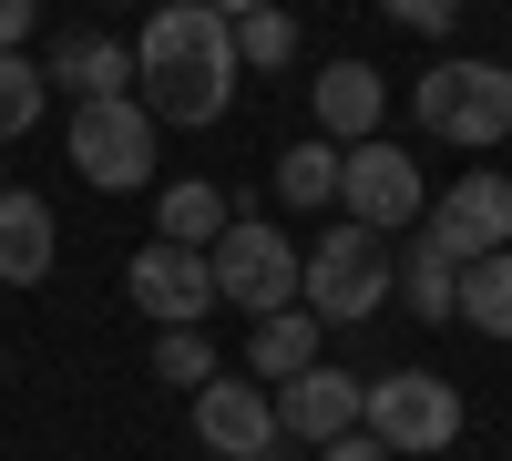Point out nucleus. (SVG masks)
Instances as JSON below:
<instances>
[{"mask_svg": "<svg viewBox=\"0 0 512 461\" xmlns=\"http://www.w3.org/2000/svg\"><path fill=\"white\" fill-rule=\"evenodd\" d=\"M236 21H216L205 0H164V11L134 31V103L154 123H175V134H205V123H226L236 103Z\"/></svg>", "mask_w": 512, "mask_h": 461, "instance_id": "obj_1", "label": "nucleus"}, {"mask_svg": "<svg viewBox=\"0 0 512 461\" xmlns=\"http://www.w3.org/2000/svg\"><path fill=\"white\" fill-rule=\"evenodd\" d=\"M297 308H308L318 328H359V318H379V308H390V236H369V226L338 216L308 257H297Z\"/></svg>", "mask_w": 512, "mask_h": 461, "instance_id": "obj_2", "label": "nucleus"}, {"mask_svg": "<svg viewBox=\"0 0 512 461\" xmlns=\"http://www.w3.org/2000/svg\"><path fill=\"white\" fill-rule=\"evenodd\" d=\"M410 113H420V134H441L461 154L512 144V72L502 62H431L410 82Z\"/></svg>", "mask_w": 512, "mask_h": 461, "instance_id": "obj_3", "label": "nucleus"}, {"mask_svg": "<svg viewBox=\"0 0 512 461\" xmlns=\"http://www.w3.org/2000/svg\"><path fill=\"white\" fill-rule=\"evenodd\" d=\"M72 175L82 185H103V195H144L154 185V154H164V123L134 103V93H113V103H72Z\"/></svg>", "mask_w": 512, "mask_h": 461, "instance_id": "obj_4", "label": "nucleus"}, {"mask_svg": "<svg viewBox=\"0 0 512 461\" xmlns=\"http://www.w3.org/2000/svg\"><path fill=\"white\" fill-rule=\"evenodd\" d=\"M359 431L379 451H451L461 441V390L441 369H390V380H359Z\"/></svg>", "mask_w": 512, "mask_h": 461, "instance_id": "obj_5", "label": "nucleus"}, {"mask_svg": "<svg viewBox=\"0 0 512 461\" xmlns=\"http://www.w3.org/2000/svg\"><path fill=\"white\" fill-rule=\"evenodd\" d=\"M205 277H216V308H246V318L297 308V246L267 216H236L216 246H205Z\"/></svg>", "mask_w": 512, "mask_h": 461, "instance_id": "obj_6", "label": "nucleus"}, {"mask_svg": "<svg viewBox=\"0 0 512 461\" xmlns=\"http://www.w3.org/2000/svg\"><path fill=\"white\" fill-rule=\"evenodd\" d=\"M338 205H349V226H369V236H410L431 216V185H420V164L390 134H369V144L338 154Z\"/></svg>", "mask_w": 512, "mask_h": 461, "instance_id": "obj_7", "label": "nucleus"}, {"mask_svg": "<svg viewBox=\"0 0 512 461\" xmlns=\"http://www.w3.org/2000/svg\"><path fill=\"white\" fill-rule=\"evenodd\" d=\"M420 236H431L451 267H472V257H502V246H512V175H482V164H472L461 185H441V195H431Z\"/></svg>", "mask_w": 512, "mask_h": 461, "instance_id": "obj_8", "label": "nucleus"}, {"mask_svg": "<svg viewBox=\"0 0 512 461\" xmlns=\"http://www.w3.org/2000/svg\"><path fill=\"white\" fill-rule=\"evenodd\" d=\"M123 287H134V308L154 318V328H205L216 318V277H205V257L195 246H134V267H123Z\"/></svg>", "mask_w": 512, "mask_h": 461, "instance_id": "obj_9", "label": "nucleus"}, {"mask_svg": "<svg viewBox=\"0 0 512 461\" xmlns=\"http://www.w3.org/2000/svg\"><path fill=\"white\" fill-rule=\"evenodd\" d=\"M267 410H277V441L328 451V441H349V431H359V380L318 359V369H297V380H277V390H267Z\"/></svg>", "mask_w": 512, "mask_h": 461, "instance_id": "obj_10", "label": "nucleus"}, {"mask_svg": "<svg viewBox=\"0 0 512 461\" xmlns=\"http://www.w3.org/2000/svg\"><path fill=\"white\" fill-rule=\"evenodd\" d=\"M195 441H205V461H256L277 441L267 390H256V380H205L195 390Z\"/></svg>", "mask_w": 512, "mask_h": 461, "instance_id": "obj_11", "label": "nucleus"}, {"mask_svg": "<svg viewBox=\"0 0 512 461\" xmlns=\"http://www.w3.org/2000/svg\"><path fill=\"white\" fill-rule=\"evenodd\" d=\"M308 113H318V144H369L379 134V113H390V82H379L369 62H328L318 72V93H308Z\"/></svg>", "mask_w": 512, "mask_h": 461, "instance_id": "obj_12", "label": "nucleus"}, {"mask_svg": "<svg viewBox=\"0 0 512 461\" xmlns=\"http://www.w3.org/2000/svg\"><path fill=\"white\" fill-rule=\"evenodd\" d=\"M41 82H52V93H72V103H113V93H134V41H113V31H72V41H52Z\"/></svg>", "mask_w": 512, "mask_h": 461, "instance_id": "obj_13", "label": "nucleus"}, {"mask_svg": "<svg viewBox=\"0 0 512 461\" xmlns=\"http://www.w3.org/2000/svg\"><path fill=\"white\" fill-rule=\"evenodd\" d=\"M62 257V216L21 185H0V287H41Z\"/></svg>", "mask_w": 512, "mask_h": 461, "instance_id": "obj_14", "label": "nucleus"}, {"mask_svg": "<svg viewBox=\"0 0 512 461\" xmlns=\"http://www.w3.org/2000/svg\"><path fill=\"white\" fill-rule=\"evenodd\" d=\"M297 369H318V318H308V308L256 318V339H246V380L277 390V380H297Z\"/></svg>", "mask_w": 512, "mask_h": 461, "instance_id": "obj_15", "label": "nucleus"}, {"mask_svg": "<svg viewBox=\"0 0 512 461\" xmlns=\"http://www.w3.org/2000/svg\"><path fill=\"white\" fill-rule=\"evenodd\" d=\"M226 226H236V216H226V185H205V175H185V185L154 195V236H164V246H195V257H205Z\"/></svg>", "mask_w": 512, "mask_h": 461, "instance_id": "obj_16", "label": "nucleus"}, {"mask_svg": "<svg viewBox=\"0 0 512 461\" xmlns=\"http://www.w3.org/2000/svg\"><path fill=\"white\" fill-rule=\"evenodd\" d=\"M390 287H400V308H410V318H451L461 267H451V257H441V246L420 236V226H410V236H400V257H390Z\"/></svg>", "mask_w": 512, "mask_h": 461, "instance_id": "obj_17", "label": "nucleus"}, {"mask_svg": "<svg viewBox=\"0 0 512 461\" xmlns=\"http://www.w3.org/2000/svg\"><path fill=\"white\" fill-rule=\"evenodd\" d=\"M451 318H472L482 339H512V246H502V257H472V267H461Z\"/></svg>", "mask_w": 512, "mask_h": 461, "instance_id": "obj_18", "label": "nucleus"}, {"mask_svg": "<svg viewBox=\"0 0 512 461\" xmlns=\"http://www.w3.org/2000/svg\"><path fill=\"white\" fill-rule=\"evenodd\" d=\"M277 195H287V205H338V144H318V134L287 144V154H277Z\"/></svg>", "mask_w": 512, "mask_h": 461, "instance_id": "obj_19", "label": "nucleus"}, {"mask_svg": "<svg viewBox=\"0 0 512 461\" xmlns=\"http://www.w3.org/2000/svg\"><path fill=\"white\" fill-rule=\"evenodd\" d=\"M41 103H52L41 62H31V52H0V144H21L31 123H41Z\"/></svg>", "mask_w": 512, "mask_h": 461, "instance_id": "obj_20", "label": "nucleus"}, {"mask_svg": "<svg viewBox=\"0 0 512 461\" xmlns=\"http://www.w3.org/2000/svg\"><path fill=\"white\" fill-rule=\"evenodd\" d=\"M154 380L164 390H205V380H226V359L205 349V328H164L154 339Z\"/></svg>", "mask_w": 512, "mask_h": 461, "instance_id": "obj_21", "label": "nucleus"}, {"mask_svg": "<svg viewBox=\"0 0 512 461\" xmlns=\"http://www.w3.org/2000/svg\"><path fill=\"white\" fill-rule=\"evenodd\" d=\"M236 62H246V72H287V62H297V21L277 11V0L236 21Z\"/></svg>", "mask_w": 512, "mask_h": 461, "instance_id": "obj_22", "label": "nucleus"}, {"mask_svg": "<svg viewBox=\"0 0 512 461\" xmlns=\"http://www.w3.org/2000/svg\"><path fill=\"white\" fill-rule=\"evenodd\" d=\"M379 11H390L400 31H451V21H461V0H379Z\"/></svg>", "mask_w": 512, "mask_h": 461, "instance_id": "obj_23", "label": "nucleus"}, {"mask_svg": "<svg viewBox=\"0 0 512 461\" xmlns=\"http://www.w3.org/2000/svg\"><path fill=\"white\" fill-rule=\"evenodd\" d=\"M31 31H41V0H0V52H21Z\"/></svg>", "mask_w": 512, "mask_h": 461, "instance_id": "obj_24", "label": "nucleus"}, {"mask_svg": "<svg viewBox=\"0 0 512 461\" xmlns=\"http://www.w3.org/2000/svg\"><path fill=\"white\" fill-rule=\"evenodd\" d=\"M308 461H390V451H379L369 431H349V441H328V451H308Z\"/></svg>", "mask_w": 512, "mask_h": 461, "instance_id": "obj_25", "label": "nucleus"}, {"mask_svg": "<svg viewBox=\"0 0 512 461\" xmlns=\"http://www.w3.org/2000/svg\"><path fill=\"white\" fill-rule=\"evenodd\" d=\"M205 11H216V21H246V11H267V0H205Z\"/></svg>", "mask_w": 512, "mask_h": 461, "instance_id": "obj_26", "label": "nucleus"}, {"mask_svg": "<svg viewBox=\"0 0 512 461\" xmlns=\"http://www.w3.org/2000/svg\"><path fill=\"white\" fill-rule=\"evenodd\" d=\"M256 461H297V441H267V451H256Z\"/></svg>", "mask_w": 512, "mask_h": 461, "instance_id": "obj_27", "label": "nucleus"}, {"mask_svg": "<svg viewBox=\"0 0 512 461\" xmlns=\"http://www.w3.org/2000/svg\"><path fill=\"white\" fill-rule=\"evenodd\" d=\"M461 11H472V0H461Z\"/></svg>", "mask_w": 512, "mask_h": 461, "instance_id": "obj_28", "label": "nucleus"}, {"mask_svg": "<svg viewBox=\"0 0 512 461\" xmlns=\"http://www.w3.org/2000/svg\"><path fill=\"white\" fill-rule=\"evenodd\" d=\"M0 185H11V175H0Z\"/></svg>", "mask_w": 512, "mask_h": 461, "instance_id": "obj_29", "label": "nucleus"}]
</instances>
